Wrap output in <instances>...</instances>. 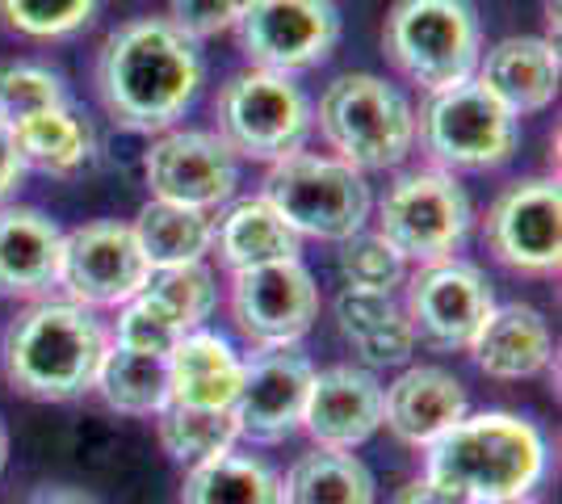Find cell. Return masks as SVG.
Here are the masks:
<instances>
[{
    "label": "cell",
    "instance_id": "obj_36",
    "mask_svg": "<svg viewBox=\"0 0 562 504\" xmlns=\"http://www.w3.org/2000/svg\"><path fill=\"white\" fill-rule=\"evenodd\" d=\"M248 9H252V0H168V22L198 43V38L235 30Z\"/></svg>",
    "mask_w": 562,
    "mask_h": 504
},
{
    "label": "cell",
    "instance_id": "obj_4",
    "mask_svg": "<svg viewBox=\"0 0 562 504\" xmlns=\"http://www.w3.org/2000/svg\"><path fill=\"white\" fill-rule=\"evenodd\" d=\"M319 135L336 160L357 172H378L407 160L416 144V114L391 80L374 72H345L319 97Z\"/></svg>",
    "mask_w": 562,
    "mask_h": 504
},
{
    "label": "cell",
    "instance_id": "obj_3",
    "mask_svg": "<svg viewBox=\"0 0 562 504\" xmlns=\"http://www.w3.org/2000/svg\"><path fill=\"white\" fill-rule=\"evenodd\" d=\"M110 336L93 307L71 299H34L4 333V379L25 400L68 404L93 391Z\"/></svg>",
    "mask_w": 562,
    "mask_h": 504
},
{
    "label": "cell",
    "instance_id": "obj_22",
    "mask_svg": "<svg viewBox=\"0 0 562 504\" xmlns=\"http://www.w3.org/2000/svg\"><path fill=\"white\" fill-rule=\"evenodd\" d=\"M336 328L366 370L403 366L416 349V333L407 324L403 303H395L382 290H340L336 294Z\"/></svg>",
    "mask_w": 562,
    "mask_h": 504
},
{
    "label": "cell",
    "instance_id": "obj_20",
    "mask_svg": "<svg viewBox=\"0 0 562 504\" xmlns=\"http://www.w3.org/2000/svg\"><path fill=\"white\" fill-rule=\"evenodd\" d=\"M64 232L34 206H0V294L47 299L59 287Z\"/></svg>",
    "mask_w": 562,
    "mask_h": 504
},
{
    "label": "cell",
    "instance_id": "obj_6",
    "mask_svg": "<svg viewBox=\"0 0 562 504\" xmlns=\"http://www.w3.org/2000/svg\"><path fill=\"white\" fill-rule=\"evenodd\" d=\"M260 198L299 236L331 244L361 232L370 219V206H374L370 186L357 168L336 156H315V152H290L285 160H273L265 172Z\"/></svg>",
    "mask_w": 562,
    "mask_h": 504
},
{
    "label": "cell",
    "instance_id": "obj_21",
    "mask_svg": "<svg viewBox=\"0 0 562 504\" xmlns=\"http://www.w3.org/2000/svg\"><path fill=\"white\" fill-rule=\"evenodd\" d=\"M470 354L487 379L520 383V379H533L550 366L554 336H550V324L541 320L538 307L504 303V307H492V315L483 320L479 336L470 340Z\"/></svg>",
    "mask_w": 562,
    "mask_h": 504
},
{
    "label": "cell",
    "instance_id": "obj_18",
    "mask_svg": "<svg viewBox=\"0 0 562 504\" xmlns=\"http://www.w3.org/2000/svg\"><path fill=\"white\" fill-rule=\"evenodd\" d=\"M467 412V387L441 366H407L395 383L382 387V425L416 450H428Z\"/></svg>",
    "mask_w": 562,
    "mask_h": 504
},
{
    "label": "cell",
    "instance_id": "obj_29",
    "mask_svg": "<svg viewBox=\"0 0 562 504\" xmlns=\"http://www.w3.org/2000/svg\"><path fill=\"white\" fill-rule=\"evenodd\" d=\"M93 391L105 400V408L122 412V416H160L172 400L168 358H147V354L110 345L101 358V370H97Z\"/></svg>",
    "mask_w": 562,
    "mask_h": 504
},
{
    "label": "cell",
    "instance_id": "obj_15",
    "mask_svg": "<svg viewBox=\"0 0 562 504\" xmlns=\"http://www.w3.org/2000/svg\"><path fill=\"white\" fill-rule=\"evenodd\" d=\"M143 177L160 202L218 211L239 186V160L214 131H165L143 156Z\"/></svg>",
    "mask_w": 562,
    "mask_h": 504
},
{
    "label": "cell",
    "instance_id": "obj_28",
    "mask_svg": "<svg viewBox=\"0 0 562 504\" xmlns=\"http://www.w3.org/2000/svg\"><path fill=\"white\" fill-rule=\"evenodd\" d=\"M13 139H18L25 168H38L50 177H71L93 156V131L85 126V119L71 114V105L13 122Z\"/></svg>",
    "mask_w": 562,
    "mask_h": 504
},
{
    "label": "cell",
    "instance_id": "obj_26",
    "mask_svg": "<svg viewBox=\"0 0 562 504\" xmlns=\"http://www.w3.org/2000/svg\"><path fill=\"white\" fill-rule=\"evenodd\" d=\"M281 504H374V475L352 450H311L281 480Z\"/></svg>",
    "mask_w": 562,
    "mask_h": 504
},
{
    "label": "cell",
    "instance_id": "obj_35",
    "mask_svg": "<svg viewBox=\"0 0 562 504\" xmlns=\"http://www.w3.org/2000/svg\"><path fill=\"white\" fill-rule=\"evenodd\" d=\"M181 336H186V328L168 312H160L147 294H135L131 303H122V315H117V328H114L117 349L147 354V358H168Z\"/></svg>",
    "mask_w": 562,
    "mask_h": 504
},
{
    "label": "cell",
    "instance_id": "obj_12",
    "mask_svg": "<svg viewBox=\"0 0 562 504\" xmlns=\"http://www.w3.org/2000/svg\"><path fill=\"white\" fill-rule=\"evenodd\" d=\"M151 265L143 257L131 223L97 219L76 232H64L59 257V287L80 307H122L143 294Z\"/></svg>",
    "mask_w": 562,
    "mask_h": 504
},
{
    "label": "cell",
    "instance_id": "obj_8",
    "mask_svg": "<svg viewBox=\"0 0 562 504\" xmlns=\"http://www.w3.org/2000/svg\"><path fill=\"white\" fill-rule=\"evenodd\" d=\"M424 152L441 172H487L516 152L520 126L479 80L428 93L416 119Z\"/></svg>",
    "mask_w": 562,
    "mask_h": 504
},
{
    "label": "cell",
    "instance_id": "obj_24",
    "mask_svg": "<svg viewBox=\"0 0 562 504\" xmlns=\"http://www.w3.org/2000/svg\"><path fill=\"white\" fill-rule=\"evenodd\" d=\"M303 236L265 202V198H244L214 219V253L232 273L257 269L273 261H299Z\"/></svg>",
    "mask_w": 562,
    "mask_h": 504
},
{
    "label": "cell",
    "instance_id": "obj_5",
    "mask_svg": "<svg viewBox=\"0 0 562 504\" xmlns=\"http://www.w3.org/2000/svg\"><path fill=\"white\" fill-rule=\"evenodd\" d=\"M382 47L412 85L441 93L474 80L483 30L467 0H395L382 25Z\"/></svg>",
    "mask_w": 562,
    "mask_h": 504
},
{
    "label": "cell",
    "instance_id": "obj_32",
    "mask_svg": "<svg viewBox=\"0 0 562 504\" xmlns=\"http://www.w3.org/2000/svg\"><path fill=\"white\" fill-rule=\"evenodd\" d=\"M336 265H340V278L352 290H382V294H391L407 278V261L386 244L382 232H366V227L352 232L349 240H340Z\"/></svg>",
    "mask_w": 562,
    "mask_h": 504
},
{
    "label": "cell",
    "instance_id": "obj_7",
    "mask_svg": "<svg viewBox=\"0 0 562 504\" xmlns=\"http://www.w3.org/2000/svg\"><path fill=\"white\" fill-rule=\"evenodd\" d=\"M214 119H218L214 135L235 156L273 165V160H285L290 152H303L315 114H311L306 93L290 76L248 68V72H235L218 89Z\"/></svg>",
    "mask_w": 562,
    "mask_h": 504
},
{
    "label": "cell",
    "instance_id": "obj_38",
    "mask_svg": "<svg viewBox=\"0 0 562 504\" xmlns=\"http://www.w3.org/2000/svg\"><path fill=\"white\" fill-rule=\"evenodd\" d=\"M395 504H470V501H462L458 492L441 488L437 480L420 475V480H407L403 488H398V492H395Z\"/></svg>",
    "mask_w": 562,
    "mask_h": 504
},
{
    "label": "cell",
    "instance_id": "obj_2",
    "mask_svg": "<svg viewBox=\"0 0 562 504\" xmlns=\"http://www.w3.org/2000/svg\"><path fill=\"white\" fill-rule=\"evenodd\" d=\"M546 437L516 412H474L441 433L424 475L470 504H525L546 475Z\"/></svg>",
    "mask_w": 562,
    "mask_h": 504
},
{
    "label": "cell",
    "instance_id": "obj_31",
    "mask_svg": "<svg viewBox=\"0 0 562 504\" xmlns=\"http://www.w3.org/2000/svg\"><path fill=\"white\" fill-rule=\"evenodd\" d=\"M143 294L168 312L186 333L202 328V320H211L214 312V273L202 261L193 265H172V269H151Z\"/></svg>",
    "mask_w": 562,
    "mask_h": 504
},
{
    "label": "cell",
    "instance_id": "obj_27",
    "mask_svg": "<svg viewBox=\"0 0 562 504\" xmlns=\"http://www.w3.org/2000/svg\"><path fill=\"white\" fill-rule=\"evenodd\" d=\"M181 504H281V475L248 455H214L189 467Z\"/></svg>",
    "mask_w": 562,
    "mask_h": 504
},
{
    "label": "cell",
    "instance_id": "obj_33",
    "mask_svg": "<svg viewBox=\"0 0 562 504\" xmlns=\"http://www.w3.org/2000/svg\"><path fill=\"white\" fill-rule=\"evenodd\" d=\"M68 105V89L64 80L43 68V64H0V119L22 122L43 110H59Z\"/></svg>",
    "mask_w": 562,
    "mask_h": 504
},
{
    "label": "cell",
    "instance_id": "obj_34",
    "mask_svg": "<svg viewBox=\"0 0 562 504\" xmlns=\"http://www.w3.org/2000/svg\"><path fill=\"white\" fill-rule=\"evenodd\" d=\"M97 0H0V18L25 38H68L93 22Z\"/></svg>",
    "mask_w": 562,
    "mask_h": 504
},
{
    "label": "cell",
    "instance_id": "obj_39",
    "mask_svg": "<svg viewBox=\"0 0 562 504\" xmlns=\"http://www.w3.org/2000/svg\"><path fill=\"white\" fill-rule=\"evenodd\" d=\"M30 504H97L93 496L76 492V488H43Z\"/></svg>",
    "mask_w": 562,
    "mask_h": 504
},
{
    "label": "cell",
    "instance_id": "obj_30",
    "mask_svg": "<svg viewBox=\"0 0 562 504\" xmlns=\"http://www.w3.org/2000/svg\"><path fill=\"white\" fill-rule=\"evenodd\" d=\"M156 433L160 446L168 450L172 462L181 467H198L214 455H227L239 441V421L232 408H189V404H168L156 416Z\"/></svg>",
    "mask_w": 562,
    "mask_h": 504
},
{
    "label": "cell",
    "instance_id": "obj_25",
    "mask_svg": "<svg viewBox=\"0 0 562 504\" xmlns=\"http://www.w3.org/2000/svg\"><path fill=\"white\" fill-rule=\"evenodd\" d=\"M135 240L151 269H172V265H193L211 253L214 244V219L211 211H193L177 202L151 198L131 223Z\"/></svg>",
    "mask_w": 562,
    "mask_h": 504
},
{
    "label": "cell",
    "instance_id": "obj_14",
    "mask_svg": "<svg viewBox=\"0 0 562 504\" xmlns=\"http://www.w3.org/2000/svg\"><path fill=\"white\" fill-rule=\"evenodd\" d=\"M559 215V181L529 177L508 186L492 202V211L483 219V240L499 265L529 278H546V273H559L562 261Z\"/></svg>",
    "mask_w": 562,
    "mask_h": 504
},
{
    "label": "cell",
    "instance_id": "obj_17",
    "mask_svg": "<svg viewBox=\"0 0 562 504\" xmlns=\"http://www.w3.org/2000/svg\"><path fill=\"white\" fill-rule=\"evenodd\" d=\"M303 429L319 450H357L382 429V383L366 366H331L311 379Z\"/></svg>",
    "mask_w": 562,
    "mask_h": 504
},
{
    "label": "cell",
    "instance_id": "obj_9",
    "mask_svg": "<svg viewBox=\"0 0 562 504\" xmlns=\"http://www.w3.org/2000/svg\"><path fill=\"white\" fill-rule=\"evenodd\" d=\"M378 232L403 261H446L470 232V198L453 172H403L378 202Z\"/></svg>",
    "mask_w": 562,
    "mask_h": 504
},
{
    "label": "cell",
    "instance_id": "obj_40",
    "mask_svg": "<svg viewBox=\"0 0 562 504\" xmlns=\"http://www.w3.org/2000/svg\"><path fill=\"white\" fill-rule=\"evenodd\" d=\"M4 462H9V429H4V421H0V471H4Z\"/></svg>",
    "mask_w": 562,
    "mask_h": 504
},
{
    "label": "cell",
    "instance_id": "obj_13",
    "mask_svg": "<svg viewBox=\"0 0 562 504\" xmlns=\"http://www.w3.org/2000/svg\"><path fill=\"white\" fill-rule=\"evenodd\" d=\"M235 328L257 349H294L319 320V287L303 261L239 269L232 278Z\"/></svg>",
    "mask_w": 562,
    "mask_h": 504
},
{
    "label": "cell",
    "instance_id": "obj_1",
    "mask_svg": "<svg viewBox=\"0 0 562 504\" xmlns=\"http://www.w3.org/2000/svg\"><path fill=\"white\" fill-rule=\"evenodd\" d=\"M198 43L168 18H135L117 25L97 51V97L105 114L143 135H165L202 89Z\"/></svg>",
    "mask_w": 562,
    "mask_h": 504
},
{
    "label": "cell",
    "instance_id": "obj_19",
    "mask_svg": "<svg viewBox=\"0 0 562 504\" xmlns=\"http://www.w3.org/2000/svg\"><path fill=\"white\" fill-rule=\"evenodd\" d=\"M474 80L513 114H541L559 97V47L550 38L513 34L479 55Z\"/></svg>",
    "mask_w": 562,
    "mask_h": 504
},
{
    "label": "cell",
    "instance_id": "obj_10",
    "mask_svg": "<svg viewBox=\"0 0 562 504\" xmlns=\"http://www.w3.org/2000/svg\"><path fill=\"white\" fill-rule=\"evenodd\" d=\"M235 34L252 68L294 76L319 68L336 51L340 9L336 0H252Z\"/></svg>",
    "mask_w": 562,
    "mask_h": 504
},
{
    "label": "cell",
    "instance_id": "obj_16",
    "mask_svg": "<svg viewBox=\"0 0 562 504\" xmlns=\"http://www.w3.org/2000/svg\"><path fill=\"white\" fill-rule=\"evenodd\" d=\"M311 379H315V366L299 349H260L257 358L244 361V383L232 404L239 437L269 446L303 429Z\"/></svg>",
    "mask_w": 562,
    "mask_h": 504
},
{
    "label": "cell",
    "instance_id": "obj_37",
    "mask_svg": "<svg viewBox=\"0 0 562 504\" xmlns=\"http://www.w3.org/2000/svg\"><path fill=\"white\" fill-rule=\"evenodd\" d=\"M22 177H25V160L22 152H18V139H13V126L0 119V202L9 193H18Z\"/></svg>",
    "mask_w": 562,
    "mask_h": 504
},
{
    "label": "cell",
    "instance_id": "obj_11",
    "mask_svg": "<svg viewBox=\"0 0 562 504\" xmlns=\"http://www.w3.org/2000/svg\"><path fill=\"white\" fill-rule=\"evenodd\" d=\"M492 307L495 294L487 273L458 257L428 261L407 278L403 312H407L416 340L432 345V349H446V354L470 349V340L479 336Z\"/></svg>",
    "mask_w": 562,
    "mask_h": 504
},
{
    "label": "cell",
    "instance_id": "obj_23",
    "mask_svg": "<svg viewBox=\"0 0 562 504\" xmlns=\"http://www.w3.org/2000/svg\"><path fill=\"white\" fill-rule=\"evenodd\" d=\"M239 383H244V358L218 333L193 328L168 354V387H172L168 404L232 408Z\"/></svg>",
    "mask_w": 562,
    "mask_h": 504
}]
</instances>
